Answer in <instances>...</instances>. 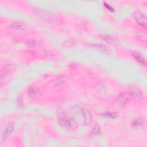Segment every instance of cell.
<instances>
[{
    "label": "cell",
    "instance_id": "cell-1",
    "mask_svg": "<svg viewBox=\"0 0 147 147\" xmlns=\"http://www.w3.org/2000/svg\"><path fill=\"white\" fill-rule=\"evenodd\" d=\"M133 17L136 22L144 28H146V17L140 11H135Z\"/></svg>",
    "mask_w": 147,
    "mask_h": 147
},
{
    "label": "cell",
    "instance_id": "cell-2",
    "mask_svg": "<svg viewBox=\"0 0 147 147\" xmlns=\"http://www.w3.org/2000/svg\"><path fill=\"white\" fill-rule=\"evenodd\" d=\"M129 98V95L127 92L121 93L114 99V104L117 107H122L126 104Z\"/></svg>",
    "mask_w": 147,
    "mask_h": 147
},
{
    "label": "cell",
    "instance_id": "cell-3",
    "mask_svg": "<svg viewBox=\"0 0 147 147\" xmlns=\"http://www.w3.org/2000/svg\"><path fill=\"white\" fill-rule=\"evenodd\" d=\"M56 117L59 124L61 126L65 127L68 118L63 109L59 108L57 109L56 111Z\"/></svg>",
    "mask_w": 147,
    "mask_h": 147
},
{
    "label": "cell",
    "instance_id": "cell-4",
    "mask_svg": "<svg viewBox=\"0 0 147 147\" xmlns=\"http://www.w3.org/2000/svg\"><path fill=\"white\" fill-rule=\"evenodd\" d=\"M36 13L38 16H40V17L42 18L45 20H49L50 21H53V20H55V18L56 19V17H55V16H53V15L52 13L48 12V11L42 10V9H36Z\"/></svg>",
    "mask_w": 147,
    "mask_h": 147
},
{
    "label": "cell",
    "instance_id": "cell-5",
    "mask_svg": "<svg viewBox=\"0 0 147 147\" xmlns=\"http://www.w3.org/2000/svg\"><path fill=\"white\" fill-rule=\"evenodd\" d=\"M128 94L137 99H140L142 98L141 91L137 87H130L128 88Z\"/></svg>",
    "mask_w": 147,
    "mask_h": 147
},
{
    "label": "cell",
    "instance_id": "cell-6",
    "mask_svg": "<svg viewBox=\"0 0 147 147\" xmlns=\"http://www.w3.org/2000/svg\"><path fill=\"white\" fill-rule=\"evenodd\" d=\"M82 111L84 117V123L86 125H90L92 122V116L91 113L85 108H83Z\"/></svg>",
    "mask_w": 147,
    "mask_h": 147
},
{
    "label": "cell",
    "instance_id": "cell-7",
    "mask_svg": "<svg viewBox=\"0 0 147 147\" xmlns=\"http://www.w3.org/2000/svg\"><path fill=\"white\" fill-rule=\"evenodd\" d=\"M100 37L102 39L106 41L107 43L112 45H117L118 42V40L117 38L114 36L107 34H102L100 35Z\"/></svg>",
    "mask_w": 147,
    "mask_h": 147
},
{
    "label": "cell",
    "instance_id": "cell-8",
    "mask_svg": "<svg viewBox=\"0 0 147 147\" xmlns=\"http://www.w3.org/2000/svg\"><path fill=\"white\" fill-rule=\"evenodd\" d=\"M68 79V77L66 75H60L59 76L57 79L55 81V86H54V88L55 90L57 91L60 89V87L61 86V85L65 83Z\"/></svg>",
    "mask_w": 147,
    "mask_h": 147
},
{
    "label": "cell",
    "instance_id": "cell-9",
    "mask_svg": "<svg viewBox=\"0 0 147 147\" xmlns=\"http://www.w3.org/2000/svg\"><path fill=\"white\" fill-rule=\"evenodd\" d=\"M28 93L31 98L36 99L39 95L40 90L36 86H31L28 88Z\"/></svg>",
    "mask_w": 147,
    "mask_h": 147
},
{
    "label": "cell",
    "instance_id": "cell-10",
    "mask_svg": "<svg viewBox=\"0 0 147 147\" xmlns=\"http://www.w3.org/2000/svg\"><path fill=\"white\" fill-rule=\"evenodd\" d=\"M132 55L134 57V58L137 61H138L139 63H140L142 65H145L146 64V60L144 56L140 53L138 52L134 51L132 53Z\"/></svg>",
    "mask_w": 147,
    "mask_h": 147
},
{
    "label": "cell",
    "instance_id": "cell-11",
    "mask_svg": "<svg viewBox=\"0 0 147 147\" xmlns=\"http://www.w3.org/2000/svg\"><path fill=\"white\" fill-rule=\"evenodd\" d=\"M14 123L12 122L9 123L6 127V129L3 133V138H6L9 136H10L11 133L13 132L14 130Z\"/></svg>",
    "mask_w": 147,
    "mask_h": 147
},
{
    "label": "cell",
    "instance_id": "cell-12",
    "mask_svg": "<svg viewBox=\"0 0 147 147\" xmlns=\"http://www.w3.org/2000/svg\"><path fill=\"white\" fill-rule=\"evenodd\" d=\"M65 127L71 130H75L78 127L76 122L72 118H68Z\"/></svg>",
    "mask_w": 147,
    "mask_h": 147
},
{
    "label": "cell",
    "instance_id": "cell-13",
    "mask_svg": "<svg viewBox=\"0 0 147 147\" xmlns=\"http://www.w3.org/2000/svg\"><path fill=\"white\" fill-rule=\"evenodd\" d=\"M14 67V66L11 64H7L4 65L1 69V76H3L10 72L13 69Z\"/></svg>",
    "mask_w": 147,
    "mask_h": 147
},
{
    "label": "cell",
    "instance_id": "cell-14",
    "mask_svg": "<svg viewBox=\"0 0 147 147\" xmlns=\"http://www.w3.org/2000/svg\"><path fill=\"white\" fill-rule=\"evenodd\" d=\"M26 24L24 22H20V21H16V22H13L11 24V27L16 29H19V30H23L26 28Z\"/></svg>",
    "mask_w": 147,
    "mask_h": 147
},
{
    "label": "cell",
    "instance_id": "cell-15",
    "mask_svg": "<svg viewBox=\"0 0 147 147\" xmlns=\"http://www.w3.org/2000/svg\"><path fill=\"white\" fill-rule=\"evenodd\" d=\"M144 120L142 118H138L135 119L132 122V126L134 127H138L144 124Z\"/></svg>",
    "mask_w": 147,
    "mask_h": 147
},
{
    "label": "cell",
    "instance_id": "cell-16",
    "mask_svg": "<svg viewBox=\"0 0 147 147\" xmlns=\"http://www.w3.org/2000/svg\"><path fill=\"white\" fill-rule=\"evenodd\" d=\"M40 44V41L34 39H29L26 41V45L29 47H33L35 46H37Z\"/></svg>",
    "mask_w": 147,
    "mask_h": 147
},
{
    "label": "cell",
    "instance_id": "cell-17",
    "mask_svg": "<svg viewBox=\"0 0 147 147\" xmlns=\"http://www.w3.org/2000/svg\"><path fill=\"white\" fill-rule=\"evenodd\" d=\"M100 132V126L98 124L95 125V126L93 127V129L91 131V135L92 136H96L99 134Z\"/></svg>",
    "mask_w": 147,
    "mask_h": 147
},
{
    "label": "cell",
    "instance_id": "cell-18",
    "mask_svg": "<svg viewBox=\"0 0 147 147\" xmlns=\"http://www.w3.org/2000/svg\"><path fill=\"white\" fill-rule=\"evenodd\" d=\"M94 47H95V48H96L97 49H98L100 51L106 53H107L108 52H109V50L108 48L106 47L105 45H104L103 44H95V45H94Z\"/></svg>",
    "mask_w": 147,
    "mask_h": 147
},
{
    "label": "cell",
    "instance_id": "cell-19",
    "mask_svg": "<svg viewBox=\"0 0 147 147\" xmlns=\"http://www.w3.org/2000/svg\"><path fill=\"white\" fill-rule=\"evenodd\" d=\"M102 115L107 117V118H114L118 117V114L117 113H114V112H105L103 113L102 114Z\"/></svg>",
    "mask_w": 147,
    "mask_h": 147
},
{
    "label": "cell",
    "instance_id": "cell-20",
    "mask_svg": "<svg viewBox=\"0 0 147 147\" xmlns=\"http://www.w3.org/2000/svg\"><path fill=\"white\" fill-rule=\"evenodd\" d=\"M75 41L74 40H68L64 42V47H70L74 45Z\"/></svg>",
    "mask_w": 147,
    "mask_h": 147
},
{
    "label": "cell",
    "instance_id": "cell-21",
    "mask_svg": "<svg viewBox=\"0 0 147 147\" xmlns=\"http://www.w3.org/2000/svg\"><path fill=\"white\" fill-rule=\"evenodd\" d=\"M104 6H105V7L108 10H109L110 11H111V12H114V8H113L110 5L108 4L107 3L104 2Z\"/></svg>",
    "mask_w": 147,
    "mask_h": 147
},
{
    "label": "cell",
    "instance_id": "cell-22",
    "mask_svg": "<svg viewBox=\"0 0 147 147\" xmlns=\"http://www.w3.org/2000/svg\"><path fill=\"white\" fill-rule=\"evenodd\" d=\"M17 105H19V106H22V104H23V101H22V99L21 97H19L17 99Z\"/></svg>",
    "mask_w": 147,
    "mask_h": 147
}]
</instances>
